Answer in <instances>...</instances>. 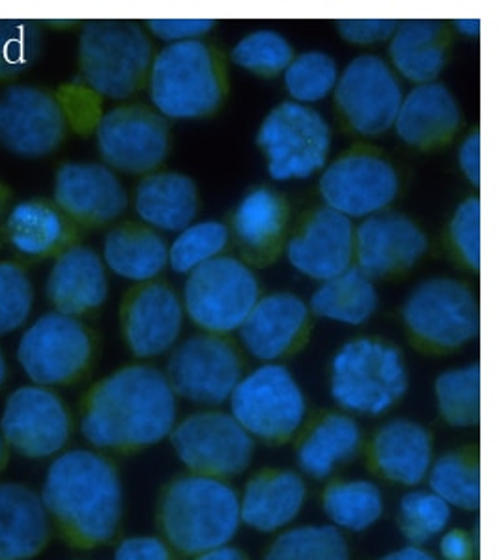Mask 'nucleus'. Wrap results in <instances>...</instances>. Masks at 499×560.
Segmentation results:
<instances>
[{
    "mask_svg": "<svg viewBox=\"0 0 499 560\" xmlns=\"http://www.w3.org/2000/svg\"><path fill=\"white\" fill-rule=\"evenodd\" d=\"M174 422L176 395L165 374L134 364L90 390L81 432L100 448H139L165 440Z\"/></svg>",
    "mask_w": 499,
    "mask_h": 560,
    "instance_id": "f257e3e1",
    "label": "nucleus"
},
{
    "mask_svg": "<svg viewBox=\"0 0 499 560\" xmlns=\"http://www.w3.org/2000/svg\"><path fill=\"white\" fill-rule=\"evenodd\" d=\"M42 501L66 538L83 548L111 540L123 516L116 469L90 451H70L53 462Z\"/></svg>",
    "mask_w": 499,
    "mask_h": 560,
    "instance_id": "f03ea898",
    "label": "nucleus"
},
{
    "mask_svg": "<svg viewBox=\"0 0 499 560\" xmlns=\"http://www.w3.org/2000/svg\"><path fill=\"white\" fill-rule=\"evenodd\" d=\"M240 499L231 486L213 477L176 480L161 503L166 540L187 555L223 548L240 527Z\"/></svg>",
    "mask_w": 499,
    "mask_h": 560,
    "instance_id": "7ed1b4c3",
    "label": "nucleus"
},
{
    "mask_svg": "<svg viewBox=\"0 0 499 560\" xmlns=\"http://www.w3.org/2000/svg\"><path fill=\"white\" fill-rule=\"evenodd\" d=\"M148 89L160 115L174 120L216 113L224 94L218 58L200 39L165 47L150 66Z\"/></svg>",
    "mask_w": 499,
    "mask_h": 560,
    "instance_id": "20e7f679",
    "label": "nucleus"
},
{
    "mask_svg": "<svg viewBox=\"0 0 499 560\" xmlns=\"http://www.w3.org/2000/svg\"><path fill=\"white\" fill-rule=\"evenodd\" d=\"M152 66V44L134 21H89L79 38V70L89 89L126 100L141 89Z\"/></svg>",
    "mask_w": 499,
    "mask_h": 560,
    "instance_id": "39448f33",
    "label": "nucleus"
},
{
    "mask_svg": "<svg viewBox=\"0 0 499 560\" xmlns=\"http://www.w3.org/2000/svg\"><path fill=\"white\" fill-rule=\"evenodd\" d=\"M406 387L401 351L380 340H352L333 359L332 396L353 413H384L403 398Z\"/></svg>",
    "mask_w": 499,
    "mask_h": 560,
    "instance_id": "423d86ee",
    "label": "nucleus"
},
{
    "mask_svg": "<svg viewBox=\"0 0 499 560\" xmlns=\"http://www.w3.org/2000/svg\"><path fill=\"white\" fill-rule=\"evenodd\" d=\"M329 144L332 131L324 116L294 102L271 108L258 131V147L277 182L311 178L326 165Z\"/></svg>",
    "mask_w": 499,
    "mask_h": 560,
    "instance_id": "0eeeda50",
    "label": "nucleus"
},
{
    "mask_svg": "<svg viewBox=\"0 0 499 560\" xmlns=\"http://www.w3.org/2000/svg\"><path fill=\"white\" fill-rule=\"evenodd\" d=\"M260 300L258 280L244 261L218 256L187 277L184 305L193 324L210 332L236 331Z\"/></svg>",
    "mask_w": 499,
    "mask_h": 560,
    "instance_id": "6e6552de",
    "label": "nucleus"
},
{
    "mask_svg": "<svg viewBox=\"0 0 499 560\" xmlns=\"http://www.w3.org/2000/svg\"><path fill=\"white\" fill-rule=\"evenodd\" d=\"M232 417L250 435L282 441L305 420V396L289 370L264 364L242 377L231 396Z\"/></svg>",
    "mask_w": 499,
    "mask_h": 560,
    "instance_id": "1a4fd4ad",
    "label": "nucleus"
},
{
    "mask_svg": "<svg viewBox=\"0 0 499 560\" xmlns=\"http://www.w3.org/2000/svg\"><path fill=\"white\" fill-rule=\"evenodd\" d=\"M403 319L422 345L455 350L477 337L479 305L461 280L434 277L410 293L403 306Z\"/></svg>",
    "mask_w": 499,
    "mask_h": 560,
    "instance_id": "9d476101",
    "label": "nucleus"
},
{
    "mask_svg": "<svg viewBox=\"0 0 499 560\" xmlns=\"http://www.w3.org/2000/svg\"><path fill=\"white\" fill-rule=\"evenodd\" d=\"M92 357V338L81 322L49 313L26 329L18 348L21 369L39 387L66 385L83 374Z\"/></svg>",
    "mask_w": 499,
    "mask_h": 560,
    "instance_id": "9b49d317",
    "label": "nucleus"
},
{
    "mask_svg": "<svg viewBox=\"0 0 499 560\" xmlns=\"http://www.w3.org/2000/svg\"><path fill=\"white\" fill-rule=\"evenodd\" d=\"M174 451L193 471L231 477L250 467L253 440L232 415L202 411L182 420L173 433Z\"/></svg>",
    "mask_w": 499,
    "mask_h": 560,
    "instance_id": "f8f14e48",
    "label": "nucleus"
},
{
    "mask_svg": "<svg viewBox=\"0 0 499 560\" xmlns=\"http://www.w3.org/2000/svg\"><path fill=\"white\" fill-rule=\"evenodd\" d=\"M166 380L174 395L202 406L231 400L242 380V363L234 346L216 335L187 338L174 350Z\"/></svg>",
    "mask_w": 499,
    "mask_h": 560,
    "instance_id": "ddd939ff",
    "label": "nucleus"
},
{
    "mask_svg": "<svg viewBox=\"0 0 499 560\" xmlns=\"http://www.w3.org/2000/svg\"><path fill=\"white\" fill-rule=\"evenodd\" d=\"M335 100L353 131L376 137L395 126L403 90L385 60L363 55L353 58L340 73Z\"/></svg>",
    "mask_w": 499,
    "mask_h": 560,
    "instance_id": "4468645a",
    "label": "nucleus"
},
{
    "mask_svg": "<svg viewBox=\"0 0 499 560\" xmlns=\"http://www.w3.org/2000/svg\"><path fill=\"white\" fill-rule=\"evenodd\" d=\"M70 415L49 388L28 385L8 396L0 435L15 453L44 459L60 453L70 440Z\"/></svg>",
    "mask_w": 499,
    "mask_h": 560,
    "instance_id": "2eb2a0df",
    "label": "nucleus"
},
{
    "mask_svg": "<svg viewBox=\"0 0 499 560\" xmlns=\"http://www.w3.org/2000/svg\"><path fill=\"white\" fill-rule=\"evenodd\" d=\"M65 108L55 97L25 84L0 92V147L21 158H44L66 137Z\"/></svg>",
    "mask_w": 499,
    "mask_h": 560,
    "instance_id": "dca6fc26",
    "label": "nucleus"
},
{
    "mask_svg": "<svg viewBox=\"0 0 499 560\" xmlns=\"http://www.w3.org/2000/svg\"><path fill=\"white\" fill-rule=\"evenodd\" d=\"M321 195L326 208L348 219L376 215L397 198L398 174L380 155L348 153L322 174Z\"/></svg>",
    "mask_w": 499,
    "mask_h": 560,
    "instance_id": "f3484780",
    "label": "nucleus"
},
{
    "mask_svg": "<svg viewBox=\"0 0 499 560\" xmlns=\"http://www.w3.org/2000/svg\"><path fill=\"white\" fill-rule=\"evenodd\" d=\"M97 150L116 171L144 174L154 171L169 153L165 118L139 105L113 108L96 129Z\"/></svg>",
    "mask_w": 499,
    "mask_h": 560,
    "instance_id": "a211bd4d",
    "label": "nucleus"
},
{
    "mask_svg": "<svg viewBox=\"0 0 499 560\" xmlns=\"http://www.w3.org/2000/svg\"><path fill=\"white\" fill-rule=\"evenodd\" d=\"M429 242L408 217L376 213L353 232L358 269L369 279H384L414 268L427 253Z\"/></svg>",
    "mask_w": 499,
    "mask_h": 560,
    "instance_id": "6ab92c4d",
    "label": "nucleus"
},
{
    "mask_svg": "<svg viewBox=\"0 0 499 560\" xmlns=\"http://www.w3.org/2000/svg\"><path fill=\"white\" fill-rule=\"evenodd\" d=\"M55 206L83 224L115 221L128 208L120 179L97 163H66L55 178Z\"/></svg>",
    "mask_w": 499,
    "mask_h": 560,
    "instance_id": "aec40b11",
    "label": "nucleus"
},
{
    "mask_svg": "<svg viewBox=\"0 0 499 560\" xmlns=\"http://www.w3.org/2000/svg\"><path fill=\"white\" fill-rule=\"evenodd\" d=\"M184 325V305L165 284L135 290L124 305V337L135 357L150 359L171 350Z\"/></svg>",
    "mask_w": 499,
    "mask_h": 560,
    "instance_id": "412c9836",
    "label": "nucleus"
},
{
    "mask_svg": "<svg viewBox=\"0 0 499 560\" xmlns=\"http://www.w3.org/2000/svg\"><path fill=\"white\" fill-rule=\"evenodd\" d=\"M290 266L314 280L335 279L350 269L353 226L350 219L329 208L314 211L298 236L287 245Z\"/></svg>",
    "mask_w": 499,
    "mask_h": 560,
    "instance_id": "4be33fe9",
    "label": "nucleus"
},
{
    "mask_svg": "<svg viewBox=\"0 0 499 560\" xmlns=\"http://www.w3.org/2000/svg\"><path fill=\"white\" fill-rule=\"evenodd\" d=\"M309 325V306L294 293H271L256 301L240 338L251 355L274 361L294 350Z\"/></svg>",
    "mask_w": 499,
    "mask_h": 560,
    "instance_id": "5701e85b",
    "label": "nucleus"
},
{
    "mask_svg": "<svg viewBox=\"0 0 499 560\" xmlns=\"http://www.w3.org/2000/svg\"><path fill=\"white\" fill-rule=\"evenodd\" d=\"M45 292L57 313L71 318L100 308L109 292L102 258L92 248L71 245L55 261Z\"/></svg>",
    "mask_w": 499,
    "mask_h": 560,
    "instance_id": "b1692460",
    "label": "nucleus"
},
{
    "mask_svg": "<svg viewBox=\"0 0 499 560\" xmlns=\"http://www.w3.org/2000/svg\"><path fill=\"white\" fill-rule=\"evenodd\" d=\"M49 541L42 495L20 482L0 485V560H33Z\"/></svg>",
    "mask_w": 499,
    "mask_h": 560,
    "instance_id": "393cba45",
    "label": "nucleus"
},
{
    "mask_svg": "<svg viewBox=\"0 0 499 560\" xmlns=\"http://www.w3.org/2000/svg\"><path fill=\"white\" fill-rule=\"evenodd\" d=\"M461 126V108L443 84H417L398 107L395 129L414 148H432L451 139Z\"/></svg>",
    "mask_w": 499,
    "mask_h": 560,
    "instance_id": "a878e982",
    "label": "nucleus"
},
{
    "mask_svg": "<svg viewBox=\"0 0 499 560\" xmlns=\"http://www.w3.org/2000/svg\"><path fill=\"white\" fill-rule=\"evenodd\" d=\"M135 210L154 229L182 232L199 211L197 185L186 174H150L137 187Z\"/></svg>",
    "mask_w": 499,
    "mask_h": 560,
    "instance_id": "bb28decb",
    "label": "nucleus"
},
{
    "mask_svg": "<svg viewBox=\"0 0 499 560\" xmlns=\"http://www.w3.org/2000/svg\"><path fill=\"white\" fill-rule=\"evenodd\" d=\"M303 503L305 485L295 472H264L247 486L240 501V517L260 533H274L294 522Z\"/></svg>",
    "mask_w": 499,
    "mask_h": 560,
    "instance_id": "cd10ccee",
    "label": "nucleus"
},
{
    "mask_svg": "<svg viewBox=\"0 0 499 560\" xmlns=\"http://www.w3.org/2000/svg\"><path fill=\"white\" fill-rule=\"evenodd\" d=\"M372 454L385 477L404 486H416L429 475L432 441L421 424L411 420H391L372 445Z\"/></svg>",
    "mask_w": 499,
    "mask_h": 560,
    "instance_id": "c85d7f7f",
    "label": "nucleus"
},
{
    "mask_svg": "<svg viewBox=\"0 0 499 560\" xmlns=\"http://www.w3.org/2000/svg\"><path fill=\"white\" fill-rule=\"evenodd\" d=\"M390 57L401 75L434 83L445 66V28L440 21H406L390 38Z\"/></svg>",
    "mask_w": 499,
    "mask_h": 560,
    "instance_id": "c756f323",
    "label": "nucleus"
},
{
    "mask_svg": "<svg viewBox=\"0 0 499 560\" xmlns=\"http://www.w3.org/2000/svg\"><path fill=\"white\" fill-rule=\"evenodd\" d=\"M287 224V208L281 197L269 189H255L237 206L234 232L251 260L268 261L281 247Z\"/></svg>",
    "mask_w": 499,
    "mask_h": 560,
    "instance_id": "7c9ffc66",
    "label": "nucleus"
},
{
    "mask_svg": "<svg viewBox=\"0 0 499 560\" xmlns=\"http://www.w3.org/2000/svg\"><path fill=\"white\" fill-rule=\"evenodd\" d=\"M4 232L10 245L31 258L55 255L71 237L65 213L38 198L15 206L7 219Z\"/></svg>",
    "mask_w": 499,
    "mask_h": 560,
    "instance_id": "2f4dec72",
    "label": "nucleus"
},
{
    "mask_svg": "<svg viewBox=\"0 0 499 560\" xmlns=\"http://www.w3.org/2000/svg\"><path fill=\"white\" fill-rule=\"evenodd\" d=\"M103 258L113 273L123 279H154L169 264V247L154 230L124 224L111 230L103 242Z\"/></svg>",
    "mask_w": 499,
    "mask_h": 560,
    "instance_id": "473e14b6",
    "label": "nucleus"
},
{
    "mask_svg": "<svg viewBox=\"0 0 499 560\" xmlns=\"http://www.w3.org/2000/svg\"><path fill=\"white\" fill-rule=\"evenodd\" d=\"M378 306L376 288L358 268L346 269L322 284L311 298L309 311L346 325L365 324Z\"/></svg>",
    "mask_w": 499,
    "mask_h": 560,
    "instance_id": "72a5a7b5",
    "label": "nucleus"
},
{
    "mask_svg": "<svg viewBox=\"0 0 499 560\" xmlns=\"http://www.w3.org/2000/svg\"><path fill=\"white\" fill-rule=\"evenodd\" d=\"M359 441L361 432L356 420L346 415H329L301 443L298 462L309 477H329L337 465L352 458Z\"/></svg>",
    "mask_w": 499,
    "mask_h": 560,
    "instance_id": "f704fd0d",
    "label": "nucleus"
},
{
    "mask_svg": "<svg viewBox=\"0 0 499 560\" xmlns=\"http://www.w3.org/2000/svg\"><path fill=\"white\" fill-rule=\"evenodd\" d=\"M324 510L337 527L359 533L380 520L384 499L376 486L367 480L337 482L324 493Z\"/></svg>",
    "mask_w": 499,
    "mask_h": 560,
    "instance_id": "c9c22d12",
    "label": "nucleus"
},
{
    "mask_svg": "<svg viewBox=\"0 0 499 560\" xmlns=\"http://www.w3.org/2000/svg\"><path fill=\"white\" fill-rule=\"evenodd\" d=\"M436 398L451 427H475L480 417V369L469 364L449 370L436 380Z\"/></svg>",
    "mask_w": 499,
    "mask_h": 560,
    "instance_id": "e433bc0d",
    "label": "nucleus"
},
{
    "mask_svg": "<svg viewBox=\"0 0 499 560\" xmlns=\"http://www.w3.org/2000/svg\"><path fill=\"white\" fill-rule=\"evenodd\" d=\"M430 491L449 506L477 510L480 506L479 465L461 454H448L429 469Z\"/></svg>",
    "mask_w": 499,
    "mask_h": 560,
    "instance_id": "4c0bfd02",
    "label": "nucleus"
},
{
    "mask_svg": "<svg viewBox=\"0 0 499 560\" xmlns=\"http://www.w3.org/2000/svg\"><path fill=\"white\" fill-rule=\"evenodd\" d=\"M266 560H348V548L337 528L309 525L279 536Z\"/></svg>",
    "mask_w": 499,
    "mask_h": 560,
    "instance_id": "58836bf2",
    "label": "nucleus"
},
{
    "mask_svg": "<svg viewBox=\"0 0 499 560\" xmlns=\"http://www.w3.org/2000/svg\"><path fill=\"white\" fill-rule=\"evenodd\" d=\"M229 243V229L219 221H202L189 224L179 232L169 248V264L173 271L189 275L216 260Z\"/></svg>",
    "mask_w": 499,
    "mask_h": 560,
    "instance_id": "ea45409f",
    "label": "nucleus"
},
{
    "mask_svg": "<svg viewBox=\"0 0 499 560\" xmlns=\"http://www.w3.org/2000/svg\"><path fill=\"white\" fill-rule=\"evenodd\" d=\"M282 73L287 92L294 97V103L300 105L326 100L339 81L337 62L327 52L322 51L303 52L295 57Z\"/></svg>",
    "mask_w": 499,
    "mask_h": 560,
    "instance_id": "a19ab883",
    "label": "nucleus"
},
{
    "mask_svg": "<svg viewBox=\"0 0 499 560\" xmlns=\"http://www.w3.org/2000/svg\"><path fill=\"white\" fill-rule=\"evenodd\" d=\"M294 60L289 39L276 31H256L240 39L232 49V62L258 75H277Z\"/></svg>",
    "mask_w": 499,
    "mask_h": 560,
    "instance_id": "79ce46f5",
    "label": "nucleus"
},
{
    "mask_svg": "<svg viewBox=\"0 0 499 560\" xmlns=\"http://www.w3.org/2000/svg\"><path fill=\"white\" fill-rule=\"evenodd\" d=\"M449 520L451 506L432 491H411L401 501V530L411 544H425L442 535Z\"/></svg>",
    "mask_w": 499,
    "mask_h": 560,
    "instance_id": "37998d69",
    "label": "nucleus"
},
{
    "mask_svg": "<svg viewBox=\"0 0 499 560\" xmlns=\"http://www.w3.org/2000/svg\"><path fill=\"white\" fill-rule=\"evenodd\" d=\"M42 51V33L34 21L0 20V81L28 70Z\"/></svg>",
    "mask_w": 499,
    "mask_h": 560,
    "instance_id": "c03bdc74",
    "label": "nucleus"
},
{
    "mask_svg": "<svg viewBox=\"0 0 499 560\" xmlns=\"http://www.w3.org/2000/svg\"><path fill=\"white\" fill-rule=\"evenodd\" d=\"M34 292L25 269L0 264V337L20 329L33 311Z\"/></svg>",
    "mask_w": 499,
    "mask_h": 560,
    "instance_id": "a18cd8bd",
    "label": "nucleus"
},
{
    "mask_svg": "<svg viewBox=\"0 0 499 560\" xmlns=\"http://www.w3.org/2000/svg\"><path fill=\"white\" fill-rule=\"evenodd\" d=\"M449 234L456 253L466 266L479 271L480 268V200L479 197L466 198L451 219Z\"/></svg>",
    "mask_w": 499,
    "mask_h": 560,
    "instance_id": "49530a36",
    "label": "nucleus"
},
{
    "mask_svg": "<svg viewBox=\"0 0 499 560\" xmlns=\"http://www.w3.org/2000/svg\"><path fill=\"white\" fill-rule=\"evenodd\" d=\"M397 26L393 20H346L337 23V31L350 44L372 45L390 39Z\"/></svg>",
    "mask_w": 499,
    "mask_h": 560,
    "instance_id": "de8ad7c7",
    "label": "nucleus"
},
{
    "mask_svg": "<svg viewBox=\"0 0 499 560\" xmlns=\"http://www.w3.org/2000/svg\"><path fill=\"white\" fill-rule=\"evenodd\" d=\"M216 25L211 20H150L148 28L163 42L179 44V42H193V39L210 33Z\"/></svg>",
    "mask_w": 499,
    "mask_h": 560,
    "instance_id": "09e8293b",
    "label": "nucleus"
},
{
    "mask_svg": "<svg viewBox=\"0 0 499 560\" xmlns=\"http://www.w3.org/2000/svg\"><path fill=\"white\" fill-rule=\"evenodd\" d=\"M115 560H171V553L158 538L135 536L116 548Z\"/></svg>",
    "mask_w": 499,
    "mask_h": 560,
    "instance_id": "8fccbe9b",
    "label": "nucleus"
},
{
    "mask_svg": "<svg viewBox=\"0 0 499 560\" xmlns=\"http://www.w3.org/2000/svg\"><path fill=\"white\" fill-rule=\"evenodd\" d=\"M459 165L469 184L479 187L480 185V133L474 131L467 135L459 150Z\"/></svg>",
    "mask_w": 499,
    "mask_h": 560,
    "instance_id": "3c124183",
    "label": "nucleus"
},
{
    "mask_svg": "<svg viewBox=\"0 0 499 560\" xmlns=\"http://www.w3.org/2000/svg\"><path fill=\"white\" fill-rule=\"evenodd\" d=\"M474 540L462 530H449L440 541V551L445 560H472Z\"/></svg>",
    "mask_w": 499,
    "mask_h": 560,
    "instance_id": "603ef678",
    "label": "nucleus"
},
{
    "mask_svg": "<svg viewBox=\"0 0 499 560\" xmlns=\"http://www.w3.org/2000/svg\"><path fill=\"white\" fill-rule=\"evenodd\" d=\"M382 560H436L432 555L427 553L425 549L408 546V548L398 549L395 553H390Z\"/></svg>",
    "mask_w": 499,
    "mask_h": 560,
    "instance_id": "864d4df0",
    "label": "nucleus"
},
{
    "mask_svg": "<svg viewBox=\"0 0 499 560\" xmlns=\"http://www.w3.org/2000/svg\"><path fill=\"white\" fill-rule=\"evenodd\" d=\"M195 560H245L244 555L240 553L237 549L231 546H223V548L210 549L206 553H200Z\"/></svg>",
    "mask_w": 499,
    "mask_h": 560,
    "instance_id": "5fc2aeb1",
    "label": "nucleus"
},
{
    "mask_svg": "<svg viewBox=\"0 0 499 560\" xmlns=\"http://www.w3.org/2000/svg\"><path fill=\"white\" fill-rule=\"evenodd\" d=\"M456 31L464 34V36H479L480 21L479 20H459L455 21Z\"/></svg>",
    "mask_w": 499,
    "mask_h": 560,
    "instance_id": "6e6d98bb",
    "label": "nucleus"
},
{
    "mask_svg": "<svg viewBox=\"0 0 499 560\" xmlns=\"http://www.w3.org/2000/svg\"><path fill=\"white\" fill-rule=\"evenodd\" d=\"M7 443H4V440H2V435H0V469L4 467V464H7Z\"/></svg>",
    "mask_w": 499,
    "mask_h": 560,
    "instance_id": "4d7b16f0",
    "label": "nucleus"
},
{
    "mask_svg": "<svg viewBox=\"0 0 499 560\" xmlns=\"http://www.w3.org/2000/svg\"><path fill=\"white\" fill-rule=\"evenodd\" d=\"M4 380H7V361H4V355L0 351V387H2Z\"/></svg>",
    "mask_w": 499,
    "mask_h": 560,
    "instance_id": "13d9d810",
    "label": "nucleus"
},
{
    "mask_svg": "<svg viewBox=\"0 0 499 560\" xmlns=\"http://www.w3.org/2000/svg\"><path fill=\"white\" fill-rule=\"evenodd\" d=\"M4 202H7V189H4V185L0 184V213L4 210Z\"/></svg>",
    "mask_w": 499,
    "mask_h": 560,
    "instance_id": "bf43d9fd",
    "label": "nucleus"
}]
</instances>
